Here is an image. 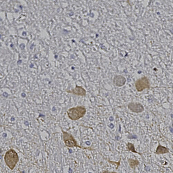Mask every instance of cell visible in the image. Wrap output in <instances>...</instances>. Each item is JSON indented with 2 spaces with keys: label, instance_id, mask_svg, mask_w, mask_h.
<instances>
[{
  "label": "cell",
  "instance_id": "cell-1",
  "mask_svg": "<svg viewBox=\"0 0 173 173\" xmlns=\"http://www.w3.org/2000/svg\"><path fill=\"white\" fill-rule=\"evenodd\" d=\"M87 112V109L84 105L72 107L66 112L68 118L72 121L79 120L84 117Z\"/></svg>",
  "mask_w": 173,
  "mask_h": 173
},
{
  "label": "cell",
  "instance_id": "cell-2",
  "mask_svg": "<svg viewBox=\"0 0 173 173\" xmlns=\"http://www.w3.org/2000/svg\"><path fill=\"white\" fill-rule=\"evenodd\" d=\"M61 131L62 133L63 139L64 142L65 146L69 148H79L80 149H87L90 151L95 150L92 149L91 147H81L80 145H79L77 141L75 139L74 136L72 134L70 133L65 131L62 129Z\"/></svg>",
  "mask_w": 173,
  "mask_h": 173
},
{
  "label": "cell",
  "instance_id": "cell-3",
  "mask_svg": "<svg viewBox=\"0 0 173 173\" xmlns=\"http://www.w3.org/2000/svg\"><path fill=\"white\" fill-rule=\"evenodd\" d=\"M6 165L11 170H13L19 161V157L15 150L11 149L6 152L4 157Z\"/></svg>",
  "mask_w": 173,
  "mask_h": 173
},
{
  "label": "cell",
  "instance_id": "cell-4",
  "mask_svg": "<svg viewBox=\"0 0 173 173\" xmlns=\"http://www.w3.org/2000/svg\"><path fill=\"white\" fill-rule=\"evenodd\" d=\"M135 86L138 92H142L146 89H149L151 87L149 79L146 76H143L136 80Z\"/></svg>",
  "mask_w": 173,
  "mask_h": 173
},
{
  "label": "cell",
  "instance_id": "cell-5",
  "mask_svg": "<svg viewBox=\"0 0 173 173\" xmlns=\"http://www.w3.org/2000/svg\"><path fill=\"white\" fill-rule=\"evenodd\" d=\"M127 108L132 113H142L144 110V106L141 103L133 101L128 103Z\"/></svg>",
  "mask_w": 173,
  "mask_h": 173
},
{
  "label": "cell",
  "instance_id": "cell-6",
  "mask_svg": "<svg viewBox=\"0 0 173 173\" xmlns=\"http://www.w3.org/2000/svg\"><path fill=\"white\" fill-rule=\"evenodd\" d=\"M67 93H71L76 96L85 97L87 95V91L83 87L76 85L75 87L71 90H66Z\"/></svg>",
  "mask_w": 173,
  "mask_h": 173
},
{
  "label": "cell",
  "instance_id": "cell-7",
  "mask_svg": "<svg viewBox=\"0 0 173 173\" xmlns=\"http://www.w3.org/2000/svg\"><path fill=\"white\" fill-rule=\"evenodd\" d=\"M126 79L121 75L115 76L113 79V83L116 86L121 87L124 86L126 83Z\"/></svg>",
  "mask_w": 173,
  "mask_h": 173
},
{
  "label": "cell",
  "instance_id": "cell-8",
  "mask_svg": "<svg viewBox=\"0 0 173 173\" xmlns=\"http://www.w3.org/2000/svg\"><path fill=\"white\" fill-rule=\"evenodd\" d=\"M169 150H170L168 148L161 146L159 144L157 147L154 153L157 155L166 154L169 153Z\"/></svg>",
  "mask_w": 173,
  "mask_h": 173
},
{
  "label": "cell",
  "instance_id": "cell-9",
  "mask_svg": "<svg viewBox=\"0 0 173 173\" xmlns=\"http://www.w3.org/2000/svg\"><path fill=\"white\" fill-rule=\"evenodd\" d=\"M127 161L129 166L132 169H135L138 166L140 165V162L137 160L133 159L132 158H129L127 160Z\"/></svg>",
  "mask_w": 173,
  "mask_h": 173
},
{
  "label": "cell",
  "instance_id": "cell-10",
  "mask_svg": "<svg viewBox=\"0 0 173 173\" xmlns=\"http://www.w3.org/2000/svg\"><path fill=\"white\" fill-rule=\"evenodd\" d=\"M127 148L129 151H131L134 153H137L141 155H142V153H140L136 151L135 149L134 145L133 143L128 142L126 144Z\"/></svg>",
  "mask_w": 173,
  "mask_h": 173
},
{
  "label": "cell",
  "instance_id": "cell-11",
  "mask_svg": "<svg viewBox=\"0 0 173 173\" xmlns=\"http://www.w3.org/2000/svg\"><path fill=\"white\" fill-rule=\"evenodd\" d=\"M121 160H120V161H119V162H113V161H111L110 160H108L109 161V162L110 163H116V164H117V168H118V166H120V161H121Z\"/></svg>",
  "mask_w": 173,
  "mask_h": 173
},
{
  "label": "cell",
  "instance_id": "cell-12",
  "mask_svg": "<svg viewBox=\"0 0 173 173\" xmlns=\"http://www.w3.org/2000/svg\"><path fill=\"white\" fill-rule=\"evenodd\" d=\"M101 173H118L116 172H111L109 171L104 170Z\"/></svg>",
  "mask_w": 173,
  "mask_h": 173
},
{
  "label": "cell",
  "instance_id": "cell-13",
  "mask_svg": "<svg viewBox=\"0 0 173 173\" xmlns=\"http://www.w3.org/2000/svg\"><path fill=\"white\" fill-rule=\"evenodd\" d=\"M20 47H21V49H24V48H25L24 45H23V46H22V45L21 44V45H20Z\"/></svg>",
  "mask_w": 173,
  "mask_h": 173
},
{
  "label": "cell",
  "instance_id": "cell-14",
  "mask_svg": "<svg viewBox=\"0 0 173 173\" xmlns=\"http://www.w3.org/2000/svg\"><path fill=\"white\" fill-rule=\"evenodd\" d=\"M22 60H19V61H18V64H20L21 63V62H22Z\"/></svg>",
  "mask_w": 173,
  "mask_h": 173
}]
</instances>
